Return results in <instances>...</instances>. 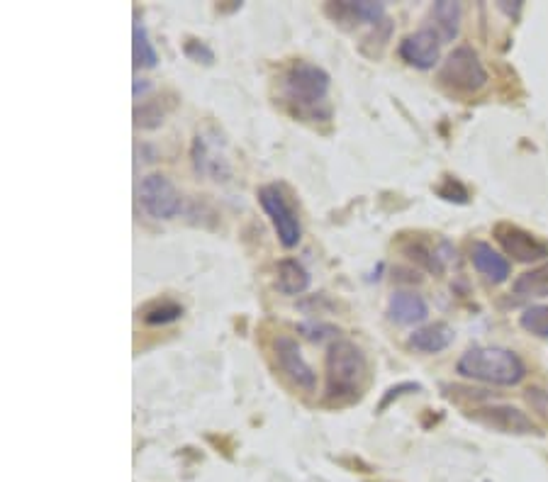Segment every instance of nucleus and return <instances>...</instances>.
I'll use <instances>...</instances> for the list:
<instances>
[{
  "mask_svg": "<svg viewBox=\"0 0 548 482\" xmlns=\"http://www.w3.org/2000/svg\"><path fill=\"white\" fill-rule=\"evenodd\" d=\"M283 98L300 120L322 122L332 117L329 105V74L310 61H293L283 74Z\"/></svg>",
  "mask_w": 548,
  "mask_h": 482,
  "instance_id": "1",
  "label": "nucleus"
},
{
  "mask_svg": "<svg viewBox=\"0 0 548 482\" xmlns=\"http://www.w3.org/2000/svg\"><path fill=\"white\" fill-rule=\"evenodd\" d=\"M324 373H327L324 400L332 405H349L359 400L368 380L366 353L349 339L332 341L324 358Z\"/></svg>",
  "mask_w": 548,
  "mask_h": 482,
  "instance_id": "2",
  "label": "nucleus"
},
{
  "mask_svg": "<svg viewBox=\"0 0 548 482\" xmlns=\"http://www.w3.org/2000/svg\"><path fill=\"white\" fill-rule=\"evenodd\" d=\"M456 371L463 378L480 380L488 385H500V388H512L519 385L527 375V366L522 358L510 349L500 346H475L458 358Z\"/></svg>",
  "mask_w": 548,
  "mask_h": 482,
  "instance_id": "3",
  "label": "nucleus"
},
{
  "mask_svg": "<svg viewBox=\"0 0 548 482\" xmlns=\"http://www.w3.org/2000/svg\"><path fill=\"white\" fill-rule=\"evenodd\" d=\"M439 81L456 93H478L488 83V71L473 47H456L446 56L439 71Z\"/></svg>",
  "mask_w": 548,
  "mask_h": 482,
  "instance_id": "4",
  "label": "nucleus"
},
{
  "mask_svg": "<svg viewBox=\"0 0 548 482\" xmlns=\"http://www.w3.org/2000/svg\"><path fill=\"white\" fill-rule=\"evenodd\" d=\"M256 195H259V203L264 207L273 229H276L278 241H281L285 249L298 246L300 239H303V224H300L298 210H295V207L290 205V200L285 198L283 188L271 183V186H261Z\"/></svg>",
  "mask_w": 548,
  "mask_h": 482,
  "instance_id": "5",
  "label": "nucleus"
},
{
  "mask_svg": "<svg viewBox=\"0 0 548 482\" xmlns=\"http://www.w3.org/2000/svg\"><path fill=\"white\" fill-rule=\"evenodd\" d=\"M139 205L144 207L149 217L154 220H173V217L181 212L183 198L178 193L176 186L161 173H149V176L142 178L139 183Z\"/></svg>",
  "mask_w": 548,
  "mask_h": 482,
  "instance_id": "6",
  "label": "nucleus"
},
{
  "mask_svg": "<svg viewBox=\"0 0 548 482\" xmlns=\"http://www.w3.org/2000/svg\"><path fill=\"white\" fill-rule=\"evenodd\" d=\"M273 358H276V366L281 368V373L295 388L312 392L317 388V373L312 371L310 363L305 361L303 349H300L298 341L293 336L278 334L273 339Z\"/></svg>",
  "mask_w": 548,
  "mask_h": 482,
  "instance_id": "7",
  "label": "nucleus"
},
{
  "mask_svg": "<svg viewBox=\"0 0 548 482\" xmlns=\"http://www.w3.org/2000/svg\"><path fill=\"white\" fill-rule=\"evenodd\" d=\"M492 234H495V241L502 246V251L512 256L514 261L536 263L548 259V241L527 232V229L517 227V224L500 222L495 224Z\"/></svg>",
  "mask_w": 548,
  "mask_h": 482,
  "instance_id": "8",
  "label": "nucleus"
},
{
  "mask_svg": "<svg viewBox=\"0 0 548 482\" xmlns=\"http://www.w3.org/2000/svg\"><path fill=\"white\" fill-rule=\"evenodd\" d=\"M441 37L436 35L432 27H424V30L415 32V35H407L400 42V52L402 61L410 66H415L419 71H427L434 69L436 61H439L441 56Z\"/></svg>",
  "mask_w": 548,
  "mask_h": 482,
  "instance_id": "9",
  "label": "nucleus"
},
{
  "mask_svg": "<svg viewBox=\"0 0 548 482\" xmlns=\"http://www.w3.org/2000/svg\"><path fill=\"white\" fill-rule=\"evenodd\" d=\"M473 419L485 424V427L502 431V434H531L536 429L527 414L512 405H492L475 409Z\"/></svg>",
  "mask_w": 548,
  "mask_h": 482,
  "instance_id": "10",
  "label": "nucleus"
},
{
  "mask_svg": "<svg viewBox=\"0 0 548 482\" xmlns=\"http://www.w3.org/2000/svg\"><path fill=\"white\" fill-rule=\"evenodd\" d=\"M324 13L337 25L349 27V30H354L356 25H363V22L378 27L385 20V5L368 3V0H363V3H329Z\"/></svg>",
  "mask_w": 548,
  "mask_h": 482,
  "instance_id": "11",
  "label": "nucleus"
},
{
  "mask_svg": "<svg viewBox=\"0 0 548 482\" xmlns=\"http://www.w3.org/2000/svg\"><path fill=\"white\" fill-rule=\"evenodd\" d=\"M429 315V307L422 295L410 293V290H397L390 295L388 302V317L390 322L400 324V327H412V324L424 322Z\"/></svg>",
  "mask_w": 548,
  "mask_h": 482,
  "instance_id": "12",
  "label": "nucleus"
},
{
  "mask_svg": "<svg viewBox=\"0 0 548 482\" xmlns=\"http://www.w3.org/2000/svg\"><path fill=\"white\" fill-rule=\"evenodd\" d=\"M471 261L475 271L480 273L488 283H505L510 278V261L500 254V251L492 249L485 241H473L471 246Z\"/></svg>",
  "mask_w": 548,
  "mask_h": 482,
  "instance_id": "13",
  "label": "nucleus"
},
{
  "mask_svg": "<svg viewBox=\"0 0 548 482\" xmlns=\"http://www.w3.org/2000/svg\"><path fill=\"white\" fill-rule=\"evenodd\" d=\"M193 161H195V171L205 173V176L220 178L227 176V161L225 154H220V142H210L205 134H198L193 144Z\"/></svg>",
  "mask_w": 548,
  "mask_h": 482,
  "instance_id": "14",
  "label": "nucleus"
},
{
  "mask_svg": "<svg viewBox=\"0 0 548 482\" xmlns=\"http://www.w3.org/2000/svg\"><path fill=\"white\" fill-rule=\"evenodd\" d=\"M451 341H454V329L444 322H436L427 324L422 329H415L407 344L419 353H441L444 349H449Z\"/></svg>",
  "mask_w": 548,
  "mask_h": 482,
  "instance_id": "15",
  "label": "nucleus"
},
{
  "mask_svg": "<svg viewBox=\"0 0 548 482\" xmlns=\"http://www.w3.org/2000/svg\"><path fill=\"white\" fill-rule=\"evenodd\" d=\"M276 288L278 293L295 297L303 295L310 288V273L305 271V266L295 259H283L276 266Z\"/></svg>",
  "mask_w": 548,
  "mask_h": 482,
  "instance_id": "16",
  "label": "nucleus"
},
{
  "mask_svg": "<svg viewBox=\"0 0 548 482\" xmlns=\"http://www.w3.org/2000/svg\"><path fill=\"white\" fill-rule=\"evenodd\" d=\"M400 249L407 259L417 263V266H422L424 271L434 273V276H441V273H444V256H441L436 249H432V246H429L424 239L419 237L405 239Z\"/></svg>",
  "mask_w": 548,
  "mask_h": 482,
  "instance_id": "17",
  "label": "nucleus"
},
{
  "mask_svg": "<svg viewBox=\"0 0 548 482\" xmlns=\"http://www.w3.org/2000/svg\"><path fill=\"white\" fill-rule=\"evenodd\" d=\"M432 20V30L441 37V42H451V39L458 37V30H461V3H454V0L434 3Z\"/></svg>",
  "mask_w": 548,
  "mask_h": 482,
  "instance_id": "18",
  "label": "nucleus"
},
{
  "mask_svg": "<svg viewBox=\"0 0 548 482\" xmlns=\"http://www.w3.org/2000/svg\"><path fill=\"white\" fill-rule=\"evenodd\" d=\"M512 293L522 297V300H541V297H548V263L522 273L512 283Z\"/></svg>",
  "mask_w": 548,
  "mask_h": 482,
  "instance_id": "19",
  "label": "nucleus"
},
{
  "mask_svg": "<svg viewBox=\"0 0 548 482\" xmlns=\"http://www.w3.org/2000/svg\"><path fill=\"white\" fill-rule=\"evenodd\" d=\"M132 59L137 69H154L159 64V54H156L152 39H149L147 27L142 22H134L132 30Z\"/></svg>",
  "mask_w": 548,
  "mask_h": 482,
  "instance_id": "20",
  "label": "nucleus"
},
{
  "mask_svg": "<svg viewBox=\"0 0 548 482\" xmlns=\"http://www.w3.org/2000/svg\"><path fill=\"white\" fill-rule=\"evenodd\" d=\"M183 317V307L173 300H156L149 307H144L142 319L149 327H164V324L176 322Z\"/></svg>",
  "mask_w": 548,
  "mask_h": 482,
  "instance_id": "21",
  "label": "nucleus"
},
{
  "mask_svg": "<svg viewBox=\"0 0 548 482\" xmlns=\"http://www.w3.org/2000/svg\"><path fill=\"white\" fill-rule=\"evenodd\" d=\"M519 327L527 334L539 336V339H548V305L527 307L519 317Z\"/></svg>",
  "mask_w": 548,
  "mask_h": 482,
  "instance_id": "22",
  "label": "nucleus"
},
{
  "mask_svg": "<svg viewBox=\"0 0 548 482\" xmlns=\"http://www.w3.org/2000/svg\"><path fill=\"white\" fill-rule=\"evenodd\" d=\"M300 334H305L310 341H320L324 339H339V329L332 327V324H324V322H307V324H300L298 327Z\"/></svg>",
  "mask_w": 548,
  "mask_h": 482,
  "instance_id": "23",
  "label": "nucleus"
},
{
  "mask_svg": "<svg viewBox=\"0 0 548 482\" xmlns=\"http://www.w3.org/2000/svg\"><path fill=\"white\" fill-rule=\"evenodd\" d=\"M183 54H186L190 61H195V64L210 66L212 61H215V52H212L203 39H188V42L183 44Z\"/></svg>",
  "mask_w": 548,
  "mask_h": 482,
  "instance_id": "24",
  "label": "nucleus"
},
{
  "mask_svg": "<svg viewBox=\"0 0 548 482\" xmlns=\"http://www.w3.org/2000/svg\"><path fill=\"white\" fill-rule=\"evenodd\" d=\"M134 117H137V125L156 127V125H161V120H164V108H161L159 100H154V103L144 105L142 110L134 112Z\"/></svg>",
  "mask_w": 548,
  "mask_h": 482,
  "instance_id": "25",
  "label": "nucleus"
},
{
  "mask_svg": "<svg viewBox=\"0 0 548 482\" xmlns=\"http://www.w3.org/2000/svg\"><path fill=\"white\" fill-rule=\"evenodd\" d=\"M436 193L444 200H451V203H468V190L456 181V178H446L444 186H441Z\"/></svg>",
  "mask_w": 548,
  "mask_h": 482,
  "instance_id": "26",
  "label": "nucleus"
},
{
  "mask_svg": "<svg viewBox=\"0 0 548 482\" xmlns=\"http://www.w3.org/2000/svg\"><path fill=\"white\" fill-rule=\"evenodd\" d=\"M419 390H422V385H419V383H400V385H393V388H390L388 392H385L383 400H380L378 412H383V409L388 407L390 402L397 400V397H400V395H405V392H419Z\"/></svg>",
  "mask_w": 548,
  "mask_h": 482,
  "instance_id": "27",
  "label": "nucleus"
},
{
  "mask_svg": "<svg viewBox=\"0 0 548 482\" xmlns=\"http://www.w3.org/2000/svg\"><path fill=\"white\" fill-rule=\"evenodd\" d=\"M152 91V83L149 81H134V98H139V95H144V93H149Z\"/></svg>",
  "mask_w": 548,
  "mask_h": 482,
  "instance_id": "28",
  "label": "nucleus"
},
{
  "mask_svg": "<svg viewBox=\"0 0 548 482\" xmlns=\"http://www.w3.org/2000/svg\"><path fill=\"white\" fill-rule=\"evenodd\" d=\"M500 8H502V10H505V13H507V15H517V13H519V10H522V3H514V5H512V8H510V5L500 3Z\"/></svg>",
  "mask_w": 548,
  "mask_h": 482,
  "instance_id": "29",
  "label": "nucleus"
}]
</instances>
